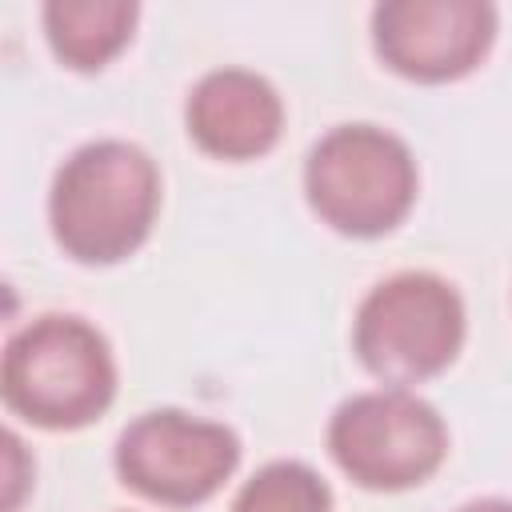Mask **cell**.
<instances>
[{"instance_id":"6","label":"cell","mask_w":512,"mask_h":512,"mask_svg":"<svg viewBox=\"0 0 512 512\" xmlns=\"http://www.w3.org/2000/svg\"><path fill=\"white\" fill-rule=\"evenodd\" d=\"M240 464V440L216 420L156 408L132 420L116 444V472L156 504H200Z\"/></svg>"},{"instance_id":"1","label":"cell","mask_w":512,"mask_h":512,"mask_svg":"<svg viewBox=\"0 0 512 512\" xmlns=\"http://www.w3.org/2000/svg\"><path fill=\"white\" fill-rule=\"evenodd\" d=\"M160 172L128 140L80 144L52 180L48 220L56 244L80 264H116L132 256L156 220Z\"/></svg>"},{"instance_id":"10","label":"cell","mask_w":512,"mask_h":512,"mask_svg":"<svg viewBox=\"0 0 512 512\" xmlns=\"http://www.w3.org/2000/svg\"><path fill=\"white\" fill-rule=\"evenodd\" d=\"M232 512H332V492L308 464L276 460L236 492Z\"/></svg>"},{"instance_id":"3","label":"cell","mask_w":512,"mask_h":512,"mask_svg":"<svg viewBox=\"0 0 512 512\" xmlns=\"http://www.w3.org/2000/svg\"><path fill=\"white\" fill-rule=\"evenodd\" d=\"M304 192L328 228L344 236H384L416 200V160L400 136L376 124H340L312 144Z\"/></svg>"},{"instance_id":"5","label":"cell","mask_w":512,"mask_h":512,"mask_svg":"<svg viewBox=\"0 0 512 512\" xmlns=\"http://www.w3.org/2000/svg\"><path fill=\"white\" fill-rule=\"evenodd\" d=\"M328 448L336 464L372 492H400L424 484L444 452L448 428L440 412L404 388L360 392L332 412Z\"/></svg>"},{"instance_id":"9","label":"cell","mask_w":512,"mask_h":512,"mask_svg":"<svg viewBox=\"0 0 512 512\" xmlns=\"http://www.w3.org/2000/svg\"><path fill=\"white\" fill-rule=\"evenodd\" d=\"M132 0H52L44 4V32L52 52L80 72L104 68L132 36Z\"/></svg>"},{"instance_id":"4","label":"cell","mask_w":512,"mask_h":512,"mask_svg":"<svg viewBox=\"0 0 512 512\" xmlns=\"http://www.w3.org/2000/svg\"><path fill=\"white\" fill-rule=\"evenodd\" d=\"M352 344L376 380L420 384L444 372L464 344L460 292L432 272H396L360 300Z\"/></svg>"},{"instance_id":"7","label":"cell","mask_w":512,"mask_h":512,"mask_svg":"<svg viewBox=\"0 0 512 512\" xmlns=\"http://www.w3.org/2000/svg\"><path fill=\"white\" fill-rule=\"evenodd\" d=\"M496 40V8L488 0H388L372 12V44L380 60L424 84L472 72Z\"/></svg>"},{"instance_id":"2","label":"cell","mask_w":512,"mask_h":512,"mask_svg":"<svg viewBox=\"0 0 512 512\" xmlns=\"http://www.w3.org/2000/svg\"><path fill=\"white\" fill-rule=\"evenodd\" d=\"M0 392L16 416L40 428H84L116 396L112 348L80 316H40L8 340Z\"/></svg>"},{"instance_id":"11","label":"cell","mask_w":512,"mask_h":512,"mask_svg":"<svg viewBox=\"0 0 512 512\" xmlns=\"http://www.w3.org/2000/svg\"><path fill=\"white\" fill-rule=\"evenodd\" d=\"M460 512H512L508 500H476V504H464Z\"/></svg>"},{"instance_id":"8","label":"cell","mask_w":512,"mask_h":512,"mask_svg":"<svg viewBox=\"0 0 512 512\" xmlns=\"http://www.w3.org/2000/svg\"><path fill=\"white\" fill-rule=\"evenodd\" d=\"M188 136L220 160L264 156L284 128L280 92L248 68H216L196 80L184 104Z\"/></svg>"}]
</instances>
